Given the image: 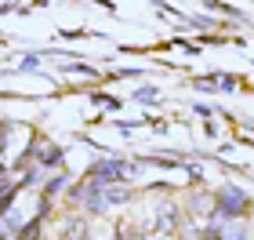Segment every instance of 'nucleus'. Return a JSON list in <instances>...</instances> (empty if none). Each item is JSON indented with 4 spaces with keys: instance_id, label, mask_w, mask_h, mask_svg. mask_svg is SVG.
<instances>
[{
    "instance_id": "obj_3",
    "label": "nucleus",
    "mask_w": 254,
    "mask_h": 240,
    "mask_svg": "<svg viewBox=\"0 0 254 240\" xmlns=\"http://www.w3.org/2000/svg\"><path fill=\"white\" fill-rule=\"evenodd\" d=\"M11 197V182H7V175H4V171H0V204H4Z\"/></svg>"
},
{
    "instance_id": "obj_2",
    "label": "nucleus",
    "mask_w": 254,
    "mask_h": 240,
    "mask_svg": "<svg viewBox=\"0 0 254 240\" xmlns=\"http://www.w3.org/2000/svg\"><path fill=\"white\" fill-rule=\"evenodd\" d=\"M40 164L59 167V150H55V146H40Z\"/></svg>"
},
{
    "instance_id": "obj_1",
    "label": "nucleus",
    "mask_w": 254,
    "mask_h": 240,
    "mask_svg": "<svg viewBox=\"0 0 254 240\" xmlns=\"http://www.w3.org/2000/svg\"><path fill=\"white\" fill-rule=\"evenodd\" d=\"M120 171H124V167L117 164V160H106V164H98V167H95V178H117Z\"/></svg>"
}]
</instances>
